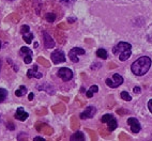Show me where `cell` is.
Listing matches in <instances>:
<instances>
[{
	"label": "cell",
	"mask_w": 152,
	"mask_h": 141,
	"mask_svg": "<svg viewBox=\"0 0 152 141\" xmlns=\"http://www.w3.org/2000/svg\"><path fill=\"white\" fill-rule=\"evenodd\" d=\"M148 109H149V111L152 113V99H150L148 102Z\"/></svg>",
	"instance_id": "obj_26"
},
{
	"label": "cell",
	"mask_w": 152,
	"mask_h": 141,
	"mask_svg": "<svg viewBox=\"0 0 152 141\" xmlns=\"http://www.w3.org/2000/svg\"><path fill=\"white\" fill-rule=\"evenodd\" d=\"M96 56L101 58V59H107V51L105 49H103V48H100V49L96 50Z\"/></svg>",
	"instance_id": "obj_14"
},
{
	"label": "cell",
	"mask_w": 152,
	"mask_h": 141,
	"mask_svg": "<svg viewBox=\"0 0 152 141\" xmlns=\"http://www.w3.org/2000/svg\"><path fill=\"white\" fill-rule=\"evenodd\" d=\"M29 31H30V28H29V26H27V25H24V26L22 27V30H20V32L23 33V34L28 33Z\"/></svg>",
	"instance_id": "obj_25"
},
{
	"label": "cell",
	"mask_w": 152,
	"mask_h": 141,
	"mask_svg": "<svg viewBox=\"0 0 152 141\" xmlns=\"http://www.w3.org/2000/svg\"><path fill=\"white\" fill-rule=\"evenodd\" d=\"M0 49H1V42H0Z\"/></svg>",
	"instance_id": "obj_32"
},
{
	"label": "cell",
	"mask_w": 152,
	"mask_h": 141,
	"mask_svg": "<svg viewBox=\"0 0 152 141\" xmlns=\"http://www.w3.org/2000/svg\"><path fill=\"white\" fill-rule=\"evenodd\" d=\"M50 59L55 64H58V63H63L66 62V56L63 51L61 50H55L54 53H52V56H50Z\"/></svg>",
	"instance_id": "obj_5"
},
{
	"label": "cell",
	"mask_w": 152,
	"mask_h": 141,
	"mask_svg": "<svg viewBox=\"0 0 152 141\" xmlns=\"http://www.w3.org/2000/svg\"><path fill=\"white\" fill-rule=\"evenodd\" d=\"M36 69H38V65H34L33 66V69H30L29 71L27 72L28 78H33V77H36V78H38V79L42 78V74H41L40 72H38Z\"/></svg>",
	"instance_id": "obj_11"
},
{
	"label": "cell",
	"mask_w": 152,
	"mask_h": 141,
	"mask_svg": "<svg viewBox=\"0 0 152 141\" xmlns=\"http://www.w3.org/2000/svg\"><path fill=\"white\" fill-rule=\"evenodd\" d=\"M128 124L131 126V131L134 133V134H137L139 131H140V123L137 119L135 118H130L128 119V122H126Z\"/></svg>",
	"instance_id": "obj_8"
},
{
	"label": "cell",
	"mask_w": 152,
	"mask_h": 141,
	"mask_svg": "<svg viewBox=\"0 0 152 141\" xmlns=\"http://www.w3.org/2000/svg\"><path fill=\"white\" fill-rule=\"evenodd\" d=\"M43 36H44V45H45L46 48H53V47H55V41H54L53 38L46 31H43Z\"/></svg>",
	"instance_id": "obj_9"
},
{
	"label": "cell",
	"mask_w": 152,
	"mask_h": 141,
	"mask_svg": "<svg viewBox=\"0 0 152 141\" xmlns=\"http://www.w3.org/2000/svg\"><path fill=\"white\" fill-rule=\"evenodd\" d=\"M75 1L76 0H60V2L63 3L64 6H71V4H73Z\"/></svg>",
	"instance_id": "obj_24"
},
{
	"label": "cell",
	"mask_w": 152,
	"mask_h": 141,
	"mask_svg": "<svg viewBox=\"0 0 152 141\" xmlns=\"http://www.w3.org/2000/svg\"><path fill=\"white\" fill-rule=\"evenodd\" d=\"M151 63H152V61L149 57L142 56L132 63L131 69H132V72L134 75L142 76V75H145L146 73L149 71L150 66H151Z\"/></svg>",
	"instance_id": "obj_1"
},
{
	"label": "cell",
	"mask_w": 152,
	"mask_h": 141,
	"mask_svg": "<svg viewBox=\"0 0 152 141\" xmlns=\"http://www.w3.org/2000/svg\"><path fill=\"white\" fill-rule=\"evenodd\" d=\"M57 75H58L59 78L62 79L63 81H69V80L72 79L73 73H72V71L70 69H68V67H61V69H59V71L57 73Z\"/></svg>",
	"instance_id": "obj_4"
},
{
	"label": "cell",
	"mask_w": 152,
	"mask_h": 141,
	"mask_svg": "<svg viewBox=\"0 0 152 141\" xmlns=\"http://www.w3.org/2000/svg\"><path fill=\"white\" fill-rule=\"evenodd\" d=\"M96 109L94 106H88V107L85 109V111H83L80 113V119H82V120H86V119L93 118L94 115H96Z\"/></svg>",
	"instance_id": "obj_7"
},
{
	"label": "cell",
	"mask_w": 152,
	"mask_h": 141,
	"mask_svg": "<svg viewBox=\"0 0 152 141\" xmlns=\"http://www.w3.org/2000/svg\"><path fill=\"white\" fill-rule=\"evenodd\" d=\"M34 141H40V140H42V141H44V139L42 137H36L34 139H33Z\"/></svg>",
	"instance_id": "obj_29"
},
{
	"label": "cell",
	"mask_w": 152,
	"mask_h": 141,
	"mask_svg": "<svg viewBox=\"0 0 152 141\" xmlns=\"http://www.w3.org/2000/svg\"><path fill=\"white\" fill-rule=\"evenodd\" d=\"M106 85L110 87V88H118L119 85L123 83V77L119 74H114L112 78L106 79Z\"/></svg>",
	"instance_id": "obj_3"
},
{
	"label": "cell",
	"mask_w": 152,
	"mask_h": 141,
	"mask_svg": "<svg viewBox=\"0 0 152 141\" xmlns=\"http://www.w3.org/2000/svg\"><path fill=\"white\" fill-rule=\"evenodd\" d=\"M33 97H34V95H33V93H30V94H29V97H28V99H29V101H32Z\"/></svg>",
	"instance_id": "obj_30"
},
{
	"label": "cell",
	"mask_w": 152,
	"mask_h": 141,
	"mask_svg": "<svg viewBox=\"0 0 152 141\" xmlns=\"http://www.w3.org/2000/svg\"><path fill=\"white\" fill-rule=\"evenodd\" d=\"M68 20H69V23H73V22L75 20V18H73V17H70V18H68Z\"/></svg>",
	"instance_id": "obj_31"
},
{
	"label": "cell",
	"mask_w": 152,
	"mask_h": 141,
	"mask_svg": "<svg viewBox=\"0 0 152 141\" xmlns=\"http://www.w3.org/2000/svg\"><path fill=\"white\" fill-rule=\"evenodd\" d=\"M120 96H121L123 101H126V102H130V101H132V97H131V95H130L129 93H128V92H126V91L121 92Z\"/></svg>",
	"instance_id": "obj_20"
},
{
	"label": "cell",
	"mask_w": 152,
	"mask_h": 141,
	"mask_svg": "<svg viewBox=\"0 0 152 141\" xmlns=\"http://www.w3.org/2000/svg\"><path fill=\"white\" fill-rule=\"evenodd\" d=\"M112 119H114L112 118V115H104L102 117V119H101V121H102V123H108L109 121H110V120H112Z\"/></svg>",
	"instance_id": "obj_22"
},
{
	"label": "cell",
	"mask_w": 152,
	"mask_h": 141,
	"mask_svg": "<svg viewBox=\"0 0 152 141\" xmlns=\"http://www.w3.org/2000/svg\"><path fill=\"white\" fill-rule=\"evenodd\" d=\"M20 55L24 57V61H25V63L29 64V63L32 62V50L29 49L27 46L20 48Z\"/></svg>",
	"instance_id": "obj_6"
},
{
	"label": "cell",
	"mask_w": 152,
	"mask_h": 141,
	"mask_svg": "<svg viewBox=\"0 0 152 141\" xmlns=\"http://www.w3.org/2000/svg\"><path fill=\"white\" fill-rule=\"evenodd\" d=\"M134 93H136V94L140 93V88H139V87H135V88H134Z\"/></svg>",
	"instance_id": "obj_27"
},
{
	"label": "cell",
	"mask_w": 152,
	"mask_h": 141,
	"mask_svg": "<svg viewBox=\"0 0 152 141\" xmlns=\"http://www.w3.org/2000/svg\"><path fill=\"white\" fill-rule=\"evenodd\" d=\"M70 139L72 141H74V140L83 141V140H85V135H84L83 131H76V133H74V134L71 136Z\"/></svg>",
	"instance_id": "obj_12"
},
{
	"label": "cell",
	"mask_w": 152,
	"mask_h": 141,
	"mask_svg": "<svg viewBox=\"0 0 152 141\" xmlns=\"http://www.w3.org/2000/svg\"><path fill=\"white\" fill-rule=\"evenodd\" d=\"M96 92H99V87L98 85H92V87H90L89 91L87 92V97H92L93 96V93H96Z\"/></svg>",
	"instance_id": "obj_15"
},
{
	"label": "cell",
	"mask_w": 152,
	"mask_h": 141,
	"mask_svg": "<svg viewBox=\"0 0 152 141\" xmlns=\"http://www.w3.org/2000/svg\"><path fill=\"white\" fill-rule=\"evenodd\" d=\"M0 67H1V61H0Z\"/></svg>",
	"instance_id": "obj_33"
},
{
	"label": "cell",
	"mask_w": 152,
	"mask_h": 141,
	"mask_svg": "<svg viewBox=\"0 0 152 141\" xmlns=\"http://www.w3.org/2000/svg\"><path fill=\"white\" fill-rule=\"evenodd\" d=\"M69 58L71 59V61L74 63H77L79 60H78V57H77V55H76L75 53H73L72 50H70V53H69Z\"/></svg>",
	"instance_id": "obj_19"
},
{
	"label": "cell",
	"mask_w": 152,
	"mask_h": 141,
	"mask_svg": "<svg viewBox=\"0 0 152 141\" xmlns=\"http://www.w3.org/2000/svg\"><path fill=\"white\" fill-rule=\"evenodd\" d=\"M45 17H46V20L48 23H53L54 20L56 19V15L54 13H47Z\"/></svg>",
	"instance_id": "obj_23"
},
{
	"label": "cell",
	"mask_w": 152,
	"mask_h": 141,
	"mask_svg": "<svg viewBox=\"0 0 152 141\" xmlns=\"http://www.w3.org/2000/svg\"><path fill=\"white\" fill-rule=\"evenodd\" d=\"M8 96V91L3 88H0V103L4 102V99H7Z\"/></svg>",
	"instance_id": "obj_18"
},
{
	"label": "cell",
	"mask_w": 152,
	"mask_h": 141,
	"mask_svg": "<svg viewBox=\"0 0 152 141\" xmlns=\"http://www.w3.org/2000/svg\"><path fill=\"white\" fill-rule=\"evenodd\" d=\"M117 126H118V123H117V121L115 120V119H112V120L108 122V129H109V131H115V129L117 128Z\"/></svg>",
	"instance_id": "obj_16"
},
{
	"label": "cell",
	"mask_w": 152,
	"mask_h": 141,
	"mask_svg": "<svg viewBox=\"0 0 152 141\" xmlns=\"http://www.w3.org/2000/svg\"><path fill=\"white\" fill-rule=\"evenodd\" d=\"M27 93V88L25 85H20V89H17L15 91V95L16 96H23Z\"/></svg>",
	"instance_id": "obj_13"
},
{
	"label": "cell",
	"mask_w": 152,
	"mask_h": 141,
	"mask_svg": "<svg viewBox=\"0 0 152 141\" xmlns=\"http://www.w3.org/2000/svg\"><path fill=\"white\" fill-rule=\"evenodd\" d=\"M23 39L27 44H31V42H32V40H33V34L29 32H28V34L25 33V34H23Z\"/></svg>",
	"instance_id": "obj_17"
},
{
	"label": "cell",
	"mask_w": 152,
	"mask_h": 141,
	"mask_svg": "<svg viewBox=\"0 0 152 141\" xmlns=\"http://www.w3.org/2000/svg\"><path fill=\"white\" fill-rule=\"evenodd\" d=\"M71 50H72L73 53H75L76 55H79V56H83V55H85V49H83V48H79V47H74V48H72Z\"/></svg>",
	"instance_id": "obj_21"
},
{
	"label": "cell",
	"mask_w": 152,
	"mask_h": 141,
	"mask_svg": "<svg viewBox=\"0 0 152 141\" xmlns=\"http://www.w3.org/2000/svg\"><path fill=\"white\" fill-rule=\"evenodd\" d=\"M131 49H132L131 44L126 42H119L112 48V53L117 57H119V59L121 61H126L128 59H130V57L132 56Z\"/></svg>",
	"instance_id": "obj_2"
},
{
	"label": "cell",
	"mask_w": 152,
	"mask_h": 141,
	"mask_svg": "<svg viewBox=\"0 0 152 141\" xmlns=\"http://www.w3.org/2000/svg\"><path fill=\"white\" fill-rule=\"evenodd\" d=\"M15 119L16 120H18V121H25V120H27L28 119V117H29V115L27 113L25 110H24L22 107H20V108H17L16 110V113H15Z\"/></svg>",
	"instance_id": "obj_10"
},
{
	"label": "cell",
	"mask_w": 152,
	"mask_h": 141,
	"mask_svg": "<svg viewBox=\"0 0 152 141\" xmlns=\"http://www.w3.org/2000/svg\"><path fill=\"white\" fill-rule=\"evenodd\" d=\"M7 127H8V128H10V129H12V131H13V129H14V126H13V125H12V124H11V122H8Z\"/></svg>",
	"instance_id": "obj_28"
}]
</instances>
